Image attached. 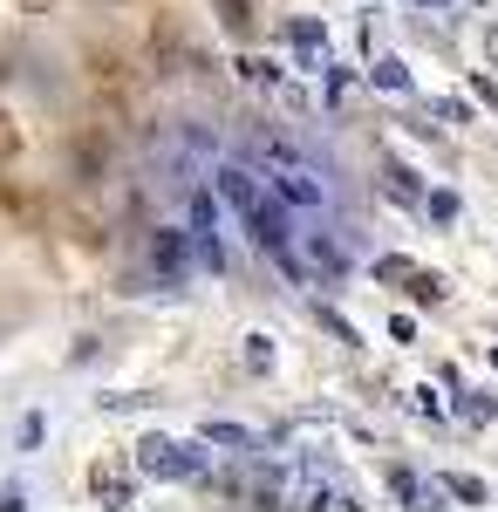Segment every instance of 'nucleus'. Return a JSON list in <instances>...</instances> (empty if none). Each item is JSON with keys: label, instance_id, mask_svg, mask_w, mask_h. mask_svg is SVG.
I'll return each instance as SVG.
<instances>
[{"label": "nucleus", "instance_id": "obj_1", "mask_svg": "<svg viewBox=\"0 0 498 512\" xmlns=\"http://www.w3.org/2000/svg\"><path fill=\"white\" fill-rule=\"evenodd\" d=\"M219 198H226L232 212L246 219V233H253V246L267 253L273 267L287 280H307L301 274V219H294V205L273 192V185H260L246 164H219Z\"/></svg>", "mask_w": 498, "mask_h": 512}, {"label": "nucleus", "instance_id": "obj_2", "mask_svg": "<svg viewBox=\"0 0 498 512\" xmlns=\"http://www.w3.org/2000/svg\"><path fill=\"white\" fill-rule=\"evenodd\" d=\"M253 151L267 158V185L294 212H328L335 205V178H328V164L314 158L307 144H294V137H280V130H260L253 137Z\"/></svg>", "mask_w": 498, "mask_h": 512}, {"label": "nucleus", "instance_id": "obj_3", "mask_svg": "<svg viewBox=\"0 0 498 512\" xmlns=\"http://www.w3.org/2000/svg\"><path fill=\"white\" fill-rule=\"evenodd\" d=\"M137 472L164 478V485H192V478H205V451L198 444H178V437H144L137 444Z\"/></svg>", "mask_w": 498, "mask_h": 512}, {"label": "nucleus", "instance_id": "obj_4", "mask_svg": "<svg viewBox=\"0 0 498 512\" xmlns=\"http://www.w3.org/2000/svg\"><path fill=\"white\" fill-rule=\"evenodd\" d=\"M192 253H198V267L226 274V246H219V205H212V192H192Z\"/></svg>", "mask_w": 498, "mask_h": 512}, {"label": "nucleus", "instance_id": "obj_5", "mask_svg": "<svg viewBox=\"0 0 498 512\" xmlns=\"http://www.w3.org/2000/svg\"><path fill=\"white\" fill-rule=\"evenodd\" d=\"M287 41H294V55H301V69H321V55H328V28L301 14V21H287Z\"/></svg>", "mask_w": 498, "mask_h": 512}, {"label": "nucleus", "instance_id": "obj_6", "mask_svg": "<svg viewBox=\"0 0 498 512\" xmlns=\"http://www.w3.org/2000/svg\"><path fill=\"white\" fill-rule=\"evenodd\" d=\"M198 444H219V451H232V458H246V451H267V444H260L253 431H239V424H212V417H205Z\"/></svg>", "mask_w": 498, "mask_h": 512}, {"label": "nucleus", "instance_id": "obj_7", "mask_svg": "<svg viewBox=\"0 0 498 512\" xmlns=\"http://www.w3.org/2000/svg\"><path fill=\"white\" fill-rule=\"evenodd\" d=\"M89 485H96V499H103V506H130V499H137L130 472H116V465H96V478H89Z\"/></svg>", "mask_w": 498, "mask_h": 512}, {"label": "nucleus", "instance_id": "obj_8", "mask_svg": "<svg viewBox=\"0 0 498 512\" xmlns=\"http://www.w3.org/2000/svg\"><path fill=\"white\" fill-rule=\"evenodd\" d=\"M185 239H192V233H157V239H151V260H157L171 280L185 274Z\"/></svg>", "mask_w": 498, "mask_h": 512}, {"label": "nucleus", "instance_id": "obj_9", "mask_svg": "<svg viewBox=\"0 0 498 512\" xmlns=\"http://www.w3.org/2000/svg\"><path fill=\"white\" fill-rule=\"evenodd\" d=\"M383 192H389V198H403V205H423L417 171H403V164H389V171H383Z\"/></svg>", "mask_w": 498, "mask_h": 512}, {"label": "nucleus", "instance_id": "obj_10", "mask_svg": "<svg viewBox=\"0 0 498 512\" xmlns=\"http://www.w3.org/2000/svg\"><path fill=\"white\" fill-rule=\"evenodd\" d=\"M458 417H464V424H492V417H498V396H485V390H464Z\"/></svg>", "mask_w": 498, "mask_h": 512}, {"label": "nucleus", "instance_id": "obj_11", "mask_svg": "<svg viewBox=\"0 0 498 512\" xmlns=\"http://www.w3.org/2000/svg\"><path fill=\"white\" fill-rule=\"evenodd\" d=\"M239 82H253V89H280V69L260 62V55H239Z\"/></svg>", "mask_w": 498, "mask_h": 512}, {"label": "nucleus", "instance_id": "obj_12", "mask_svg": "<svg viewBox=\"0 0 498 512\" xmlns=\"http://www.w3.org/2000/svg\"><path fill=\"white\" fill-rule=\"evenodd\" d=\"M369 76H376V89H396V96H410V69H403L396 55H383V62L369 69Z\"/></svg>", "mask_w": 498, "mask_h": 512}, {"label": "nucleus", "instance_id": "obj_13", "mask_svg": "<svg viewBox=\"0 0 498 512\" xmlns=\"http://www.w3.org/2000/svg\"><path fill=\"white\" fill-rule=\"evenodd\" d=\"M423 212H430L437 226H451V219H458V192H423Z\"/></svg>", "mask_w": 498, "mask_h": 512}, {"label": "nucleus", "instance_id": "obj_14", "mask_svg": "<svg viewBox=\"0 0 498 512\" xmlns=\"http://www.w3.org/2000/svg\"><path fill=\"white\" fill-rule=\"evenodd\" d=\"M444 492H451V499H471V506H485V478H464V472H451V478H444Z\"/></svg>", "mask_w": 498, "mask_h": 512}, {"label": "nucleus", "instance_id": "obj_15", "mask_svg": "<svg viewBox=\"0 0 498 512\" xmlns=\"http://www.w3.org/2000/svg\"><path fill=\"white\" fill-rule=\"evenodd\" d=\"M219 21H226L232 35H246V28H253V14H246V0H219Z\"/></svg>", "mask_w": 498, "mask_h": 512}, {"label": "nucleus", "instance_id": "obj_16", "mask_svg": "<svg viewBox=\"0 0 498 512\" xmlns=\"http://www.w3.org/2000/svg\"><path fill=\"white\" fill-rule=\"evenodd\" d=\"M246 369H273V342L267 335H246Z\"/></svg>", "mask_w": 498, "mask_h": 512}, {"label": "nucleus", "instance_id": "obj_17", "mask_svg": "<svg viewBox=\"0 0 498 512\" xmlns=\"http://www.w3.org/2000/svg\"><path fill=\"white\" fill-rule=\"evenodd\" d=\"M410 274H417V267H410L403 253H389V260H376V280H410Z\"/></svg>", "mask_w": 498, "mask_h": 512}, {"label": "nucleus", "instance_id": "obj_18", "mask_svg": "<svg viewBox=\"0 0 498 512\" xmlns=\"http://www.w3.org/2000/svg\"><path fill=\"white\" fill-rule=\"evenodd\" d=\"M410 294H417V301H444V280L437 274H410Z\"/></svg>", "mask_w": 498, "mask_h": 512}, {"label": "nucleus", "instance_id": "obj_19", "mask_svg": "<svg viewBox=\"0 0 498 512\" xmlns=\"http://www.w3.org/2000/svg\"><path fill=\"white\" fill-rule=\"evenodd\" d=\"M0 512H28V485H0Z\"/></svg>", "mask_w": 498, "mask_h": 512}, {"label": "nucleus", "instance_id": "obj_20", "mask_svg": "<svg viewBox=\"0 0 498 512\" xmlns=\"http://www.w3.org/2000/svg\"><path fill=\"white\" fill-rule=\"evenodd\" d=\"M410 410H417V417H444V403H437L430 390H410Z\"/></svg>", "mask_w": 498, "mask_h": 512}, {"label": "nucleus", "instance_id": "obj_21", "mask_svg": "<svg viewBox=\"0 0 498 512\" xmlns=\"http://www.w3.org/2000/svg\"><path fill=\"white\" fill-rule=\"evenodd\" d=\"M437 117H444V123H464V117H471V103H458V96H444V103H437Z\"/></svg>", "mask_w": 498, "mask_h": 512}, {"label": "nucleus", "instance_id": "obj_22", "mask_svg": "<svg viewBox=\"0 0 498 512\" xmlns=\"http://www.w3.org/2000/svg\"><path fill=\"white\" fill-rule=\"evenodd\" d=\"M485 55H492V62H498V28H492V35H485Z\"/></svg>", "mask_w": 498, "mask_h": 512}, {"label": "nucleus", "instance_id": "obj_23", "mask_svg": "<svg viewBox=\"0 0 498 512\" xmlns=\"http://www.w3.org/2000/svg\"><path fill=\"white\" fill-rule=\"evenodd\" d=\"M417 7H451V0H417Z\"/></svg>", "mask_w": 498, "mask_h": 512}, {"label": "nucleus", "instance_id": "obj_24", "mask_svg": "<svg viewBox=\"0 0 498 512\" xmlns=\"http://www.w3.org/2000/svg\"><path fill=\"white\" fill-rule=\"evenodd\" d=\"M492 362H498V349H492Z\"/></svg>", "mask_w": 498, "mask_h": 512}]
</instances>
